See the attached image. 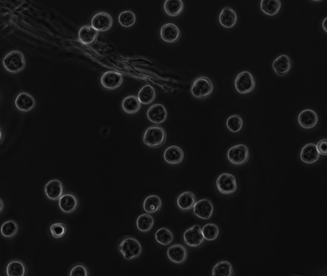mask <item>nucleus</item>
Masks as SVG:
<instances>
[{"label": "nucleus", "instance_id": "nucleus-1", "mask_svg": "<svg viewBox=\"0 0 327 276\" xmlns=\"http://www.w3.org/2000/svg\"><path fill=\"white\" fill-rule=\"evenodd\" d=\"M118 249L127 260L136 259L142 254V246L140 242L135 238L129 236L120 240Z\"/></svg>", "mask_w": 327, "mask_h": 276}, {"label": "nucleus", "instance_id": "nucleus-2", "mask_svg": "<svg viewBox=\"0 0 327 276\" xmlns=\"http://www.w3.org/2000/svg\"><path fill=\"white\" fill-rule=\"evenodd\" d=\"M166 138V131L162 127H149L144 133L143 142L148 147L159 148L165 143Z\"/></svg>", "mask_w": 327, "mask_h": 276}, {"label": "nucleus", "instance_id": "nucleus-3", "mask_svg": "<svg viewBox=\"0 0 327 276\" xmlns=\"http://www.w3.org/2000/svg\"><path fill=\"white\" fill-rule=\"evenodd\" d=\"M3 65L8 72L17 74L25 68L26 60L21 51H12L4 57Z\"/></svg>", "mask_w": 327, "mask_h": 276}, {"label": "nucleus", "instance_id": "nucleus-4", "mask_svg": "<svg viewBox=\"0 0 327 276\" xmlns=\"http://www.w3.org/2000/svg\"><path fill=\"white\" fill-rule=\"evenodd\" d=\"M213 90V84L210 78L206 76L197 77L194 81L191 88V94L197 99H205Z\"/></svg>", "mask_w": 327, "mask_h": 276}, {"label": "nucleus", "instance_id": "nucleus-5", "mask_svg": "<svg viewBox=\"0 0 327 276\" xmlns=\"http://www.w3.org/2000/svg\"><path fill=\"white\" fill-rule=\"evenodd\" d=\"M227 157L233 165H243L249 159V149L245 144H237L229 149Z\"/></svg>", "mask_w": 327, "mask_h": 276}, {"label": "nucleus", "instance_id": "nucleus-6", "mask_svg": "<svg viewBox=\"0 0 327 276\" xmlns=\"http://www.w3.org/2000/svg\"><path fill=\"white\" fill-rule=\"evenodd\" d=\"M236 90L241 94L252 92L256 86L253 75L248 71H243L238 74L235 81Z\"/></svg>", "mask_w": 327, "mask_h": 276}, {"label": "nucleus", "instance_id": "nucleus-7", "mask_svg": "<svg viewBox=\"0 0 327 276\" xmlns=\"http://www.w3.org/2000/svg\"><path fill=\"white\" fill-rule=\"evenodd\" d=\"M218 190L223 195H230L237 191V180L234 175L224 173L220 175L216 182Z\"/></svg>", "mask_w": 327, "mask_h": 276}, {"label": "nucleus", "instance_id": "nucleus-8", "mask_svg": "<svg viewBox=\"0 0 327 276\" xmlns=\"http://www.w3.org/2000/svg\"><path fill=\"white\" fill-rule=\"evenodd\" d=\"M185 243L192 248H198L204 243V238L201 227L195 225L185 231L184 234Z\"/></svg>", "mask_w": 327, "mask_h": 276}, {"label": "nucleus", "instance_id": "nucleus-9", "mask_svg": "<svg viewBox=\"0 0 327 276\" xmlns=\"http://www.w3.org/2000/svg\"><path fill=\"white\" fill-rule=\"evenodd\" d=\"M79 200L75 194L67 192L64 193L59 200L60 210L66 213H72L79 207Z\"/></svg>", "mask_w": 327, "mask_h": 276}, {"label": "nucleus", "instance_id": "nucleus-10", "mask_svg": "<svg viewBox=\"0 0 327 276\" xmlns=\"http://www.w3.org/2000/svg\"><path fill=\"white\" fill-rule=\"evenodd\" d=\"M123 81V75L115 71H108L102 75L101 79L102 86L110 90L120 87Z\"/></svg>", "mask_w": 327, "mask_h": 276}, {"label": "nucleus", "instance_id": "nucleus-11", "mask_svg": "<svg viewBox=\"0 0 327 276\" xmlns=\"http://www.w3.org/2000/svg\"><path fill=\"white\" fill-rule=\"evenodd\" d=\"M193 212L197 217L203 220L210 219L213 214V206L210 200L204 198L196 203Z\"/></svg>", "mask_w": 327, "mask_h": 276}, {"label": "nucleus", "instance_id": "nucleus-12", "mask_svg": "<svg viewBox=\"0 0 327 276\" xmlns=\"http://www.w3.org/2000/svg\"><path fill=\"white\" fill-rule=\"evenodd\" d=\"M112 17L108 13L102 12L93 15L92 19V26L98 32H106L113 26Z\"/></svg>", "mask_w": 327, "mask_h": 276}, {"label": "nucleus", "instance_id": "nucleus-13", "mask_svg": "<svg viewBox=\"0 0 327 276\" xmlns=\"http://www.w3.org/2000/svg\"><path fill=\"white\" fill-rule=\"evenodd\" d=\"M47 198L52 201L59 200L64 194V187L59 180L53 179L48 182L44 188Z\"/></svg>", "mask_w": 327, "mask_h": 276}, {"label": "nucleus", "instance_id": "nucleus-14", "mask_svg": "<svg viewBox=\"0 0 327 276\" xmlns=\"http://www.w3.org/2000/svg\"><path fill=\"white\" fill-rule=\"evenodd\" d=\"M147 118L151 122L155 124H161L165 122L168 117L166 109L161 104H154L148 109Z\"/></svg>", "mask_w": 327, "mask_h": 276}, {"label": "nucleus", "instance_id": "nucleus-15", "mask_svg": "<svg viewBox=\"0 0 327 276\" xmlns=\"http://www.w3.org/2000/svg\"><path fill=\"white\" fill-rule=\"evenodd\" d=\"M292 66V61L290 57L286 55L279 56L273 60L272 68L275 74L279 76H284L289 72Z\"/></svg>", "mask_w": 327, "mask_h": 276}, {"label": "nucleus", "instance_id": "nucleus-16", "mask_svg": "<svg viewBox=\"0 0 327 276\" xmlns=\"http://www.w3.org/2000/svg\"><path fill=\"white\" fill-rule=\"evenodd\" d=\"M167 255L171 262L177 264H182L186 262L188 258V252L183 245L175 244L169 248Z\"/></svg>", "mask_w": 327, "mask_h": 276}, {"label": "nucleus", "instance_id": "nucleus-17", "mask_svg": "<svg viewBox=\"0 0 327 276\" xmlns=\"http://www.w3.org/2000/svg\"><path fill=\"white\" fill-rule=\"evenodd\" d=\"M298 122L300 126L304 129H312L318 124V116L315 111L306 109L299 113Z\"/></svg>", "mask_w": 327, "mask_h": 276}, {"label": "nucleus", "instance_id": "nucleus-18", "mask_svg": "<svg viewBox=\"0 0 327 276\" xmlns=\"http://www.w3.org/2000/svg\"><path fill=\"white\" fill-rule=\"evenodd\" d=\"M161 39L168 43H175L180 37V29L176 24L167 23L161 29Z\"/></svg>", "mask_w": 327, "mask_h": 276}, {"label": "nucleus", "instance_id": "nucleus-19", "mask_svg": "<svg viewBox=\"0 0 327 276\" xmlns=\"http://www.w3.org/2000/svg\"><path fill=\"white\" fill-rule=\"evenodd\" d=\"M35 102L32 95L26 92L19 93L15 100V105L17 110L23 112H28L35 108Z\"/></svg>", "mask_w": 327, "mask_h": 276}, {"label": "nucleus", "instance_id": "nucleus-20", "mask_svg": "<svg viewBox=\"0 0 327 276\" xmlns=\"http://www.w3.org/2000/svg\"><path fill=\"white\" fill-rule=\"evenodd\" d=\"M317 144L308 143L302 148L300 152V159L306 164H313L317 162L320 158Z\"/></svg>", "mask_w": 327, "mask_h": 276}, {"label": "nucleus", "instance_id": "nucleus-21", "mask_svg": "<svg viewBox=\"0 0 327 276\" xmlns=\"http://www.w3.org/2000/svg\"><path fill=\"white\" fill-rule=\"evenodd\" d=\"M219 23L226 28H233L237 23V15L230 6H226L221 10L219 17Z\"/></svg>", "mask_w": 327, "mask_h": 276}, {"label": "nucleus", "instance_id": "nucleus-22", "mask_svg": "<svg viewBox=\"0 0 327 276\" xmlns=\"http://www.w3.org/2000/svg\"><path fill=\"white\" fill-rule=\"evenodd\" d=\"M184 151L179 146L172 145L166 148L164 153V159L170 164H179L183 161Z\"/></svg>", "mask_w": 327, "mask_h": 276}, {"label": "nucleus", "instance_id": "nucleus-23", "mask_svg": "<svg viewBox=\"0 0 327 276\" xmlns=\"http://www.w3.org/2000/svg\"><path fill=\"white\" fill-rule=\"evenodd\" d=\"M196 202V198L190 191L182 193L178 197L177 201L178 207L184 212H188L192 210Z\"/></svg>", "mask_w": 327, "mask_h": 276}, {"label": "nucleus", "instance_id": "nucleus-24", "mask_svg": "<svg viewBox=\"0 0 327 276\" xmlns=\"http://www.w3.org/2000/svg\"><path fill=\"white\" fill-rule=\"evenodd\" d=\"M6 274L8 276H25L28 274V269L21 260H11L6 267Z\"/></svg>", "mask_w": 327, "mask_h": 276}, {"label": "nucleus", "instance_id": "nucleus-25", "mask_svg": "<svg viewBox=\"0 0 327 276\" xmlns=\"http://www.w3.org/2000/svg\"><path fill=\"white\" fill-rule=\"evenodd\" d=\"M98 36V31L92 26H84L79 29L78 37L80 42L85 45L93 43Z\"/></svg>", "mask_w": 327, "mask_h": 276}, {"label": "nucleus", "instance_id": "nucleus-26", "mask_svg": "<svg viewBox=\"0 0 327 276\" xmlns=\"http://www.w3.org/2000/svg\"><path fill=\"white\" fill-rule=\"evenodd\" d=\"M141 103L138 97L134 95H129L125 98L122 102V108L128 114H135L141 109Z\"/></svg>", "mask_w": 327, "mask_h": 276}, {"label": "nucleus", "instance_id": "nucleus-27", "mask_svg": "<svg viewBox=\"0 0 327 276\" xmlns=\"http://www.w3.org/2000/svg\"><path fill=\"white\" fill-rule=\"evenodd\" d=\"M164 8L166 14L170 16H178L183 12L184 2L182 0H166Z\"/></svg>", "mask_w": 327, "mask_h": 276}, {"label": "nucleus", "instance_id": "nucleus-28", "mask_svg": "<svg viewBox=\"0 0 327 276\" xmlns=\"http://www.w3.org/2000/svg\"><path fill=\"white\" fill-rule=\"evenodd\" d=\"M260 7L264 14L273 16L281 9V2L280 0H262Z\"/></svg>", "mask_w": 327, "mask_h": 276}, {"label": "nucleus", "instance_id": "nucleus-29", "mask_svg": "<svg viewBox=\"0 0 327 276\" xmlns=\"http://www.w3.org/2000/svg\"><path fill=\"white\" fill-rule=\"evenodd\" d=\"M162 207V200L156 195L149 196L144 200L143 208L146 212L154 213L160 210Z\"/></svg>", "mask_w": 327, "mask_h": 276}, {"label": "nucleus", "instance_id": "nucleus-30", "mask_svg": "<svg viewBox=\"0 0 327 276\" xmlns=\"http://www.w3.org/2000/svg\"><path fill=\"white\" fill-rule=\"evenodd\" d=\"M156 97V92L153 86L146 84L141 88L138 93V99L141 104L148 105L152 103Z\"/></svg>", "mask_w": 327, "mask_h": 276}, {"label": "nucleus", "instance_id": "nucleus-31", "mask_svg": "<svg viewBox=\"0 0 327 276\" xmlns=\"http://www.w3.org/2000/svg\"><path fill=\"white\" fill-rule=\"evenodd\" d=\"M212 276H234V271L230 262L222 261L213 267Z\"/></svg>", "mask_w": 327, "mask_h": 276}, {"label": "nucleus", "instance_id": "nucleus-32", "mask_svg": "<svg viewBox=\"0 0 327 276\" xmlns=\"http://www.w3.org/2000/svg\"><path fill=\"white\" fill-rule=\"evenodd\" d=\"M153 224H154V219L148 213L140 215L137 219V228L142 232H148L152 230Z\"/></svg>", "mask_w": 327, "mask_h": 276}, {"label": "nucleus", "instance_id": "nucleus-33", "mask_svg": "<svg viewBox=\"0 0 327 276\" xmlns=\"http://www.w3.org/2000/svg\"><path fill=\"white\" fill-rule=\"evenodd\" d=\"M19 227L16 222L13 220H8L2 224L1 228V235L6 239H12L18 232Z\"/></svg>", "mask_w": 327, "mask_h": 276}, {"label": "nucleus", "instance_id": "nucleus-34", "mask_svg": "<svg viewBox=\"0 0 327 276\" xmlns=\"http://www.w3.org/2000/svg\"><path fill=\"white\" fill-rule=\"evenodd\" d=\"M155 239L158 243L162 246H168L173 242L174 237L173 233L168 228H161L155 233Z\"/></svg>", "mask_w": 327, "mask_h": 276}, {"label": "nucleus", "instance_id": "nucleus-35", "mask_svg": "<svg viewBox=\"0 0 327 276\" xmlns=\"http://www.w3.org/2000/svg\"><path fill=\"white\" fill-rule=\"evenodd\" d=\"M244 122L242 117L239 115H233L228 118L226 121L227 128L231 132L237 133L241 131L243 128Z\"/></svg>", "mask_w": 327, "mask_h": 276}, {"label": "nucleus", "instance_id": "nucleus-36", "mask_svg": "<svg viewBox=\"0 0 327 276\" xmlns=\"http://www.w3.org/2000/svg\"><path fill=\"white\" fill-rule=\"evenodd\" d=\"M136 21V17L134 12L131 10L124 11L119 16L120 25L125 28H130L134 25Z\"/></svg>", "mask_w": 327, "mask_h": 276}, {"label": "nucleus", "instance_id": "nucleus-37", "mask_svg": "<svg viewBox=\"0 0 327 276\" xmlns=\"http://www.w3.org/2000/svg\"><path fill=\"white\" fill-rule=\"evenodd\" d=\"M204 239L208 241H213L218 237L219 234V229L216 224L208 223L205 224L202 228Z\"/></svg>", "mask_w": 327, "mask_h": 276}, {"label": "nucleus", "instance_id": "nucleus-38", "mask_svg": "<svg viewBox=\"0 0 327 276\" xmlns=\"http://www.w3.org/2000/svg\"><path fill=\"white\" fill-rule=\"evenodd\" d=\"M67 232V227L64 222H56L50 226V233L55 239L64 237Z\"/></svg>", "mask_w": 327, "mask_h": 276}, {"label": "nucleus", "instance_id": "nucleus-39", "mask_svg": "<svg viewBox=\"0 0 327 276\" xmlns=\"http://www.w3.org/2000/svg\"><path fill=\"white\" fill-rule=\"evenodd\" d=\"M70 276H89L90 273L88 267L83 264H76L72 266L70 269Z\"/></svg>", "mask_w": 327, "mask_h": 276}, {"label": "nucleus", "instance_id": "nucleus-40", "mask_svg": "<svg viewBox=\"0 0 327 276\" xmlns=\"http://www.w3.org/2000/svg\"><path fill=\"white\" fill-rule=\"evenodd\" d=\"M317 147L320 155L327 156V139H322L318 142Z\"/></svg>", "mask_w": 327, "mask_h": 276}, {"label": "nucleus", "instance_id": "nucleus-41", "mask_svg": "<svg viewBox=\"0 0 327 276\" xmlns=\"http://www.w3.org/2000/svg\"><path fill=\"white\" fill-rule=\"evenodd\" d=\"M322 28L324 29L325 32L327 33V17L322 22Z\"/></svg>", "mask_w": 327, "mask_h": 276}, {"label": "nucleus", "instance_id": "nucleus-42", "mask_svg": "<svg viewBox=\"0 0 327 276\" xmlns=\"http://www.w3.org/2000/svg\"><path fill=\"white\" fill-rule=\"evenodd\" d=\"M1 212L2 211H3V207H4L3 202V200H2L1 199Z\"/></svg>", "mask_w": 327, "mask_h": 276}, {"label": "nucleus", "instance_id": "nucleus-43", "mask_svg": "<svg viewBox=\"0 0 327 276\" xmlns=\"http://www.w3.org/2000/svg\"><path fill=\"white\" fill-rule=\"evenodd\" d=\"M1 142L3 141V132H2V130H1Z\"/></svg>", "mask_w": 327, "mask_h": 276}, {"label": "nucleus", "instance_id": "nucleus-44", "mask_svg": "<svg viewBox=\"0 0 327 276\" xmlns=\"http://www.w3.org/2000/svg\"><path fill=\"white\" fill-rule=\"evenodd\" d=\"M312 1L316 2H320V1H322L323 0H312Z\"/></svg>", "mask_w": 327, "mask_h": 276}]
</instances>
